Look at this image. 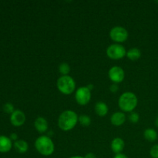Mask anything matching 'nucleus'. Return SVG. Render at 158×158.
Wrapping results in <instances>:
<instances>
[{
    "label": "nucleus",
    "instance_id": "5",
    "mask_svg": "<svg viewBox=\"0 0 158 158\" xmlns=\"http://www.w3.org/2000/svg\"><path fill=\"white\" fill-rule=\"evenodd\" d=\"M106 55L112 60H120L126 56L127 50L124 46L119 43L110 45L106 49Z\"/></svg>",
    "mask_w": 158,
    "mask_h": 158
},
{
    "label": "nucleus",
    "instance_id": "8",
    "mask_svg": "<svg viewBox=\"0 0 158 158\" xmlns=\"http://www.w3.org/2000/svg\"><path fill=\"white\" fill-rule=\"evenodd\" d=\"M108 77L114 83H120L123 81L125 77V73L123 68L118 66H114L110 69L108 72Z\"/></svg>",
    "mask_w": 158,
    "mask_h": 158
},
{
    "label": "nucleus",
    "instance_id": "27",
    "mask_svg": "<svg viewBox=\"0 0 158 158\" xmlns=\"http://www.w3.org/2000/svg\"><path fill=\"white\" fill-rule=\"evenodd\" d=\"M69 158H85V157H83V156H73V157Z\"/></svg>",
    "mask_w": 158,
    "mask_h": 158
},
{
    "label": "nucleus",
    "instance_id": "30",
    "mask_svg": "<svg viewBox=\"0 0 158 158\" xmlns=\"http://www.w3.org/2000/svg\"><path fill=\"white\" fill-rule=\"evenodd\" d=\"M95 158H97V157H95Z\"/></svg>",
    "mask_w": 158,
    "mask_h": 158
},
{
    "label": "nucleus",
    "instance_id": "3",
    "mask_svg": "<svg viewBox=\"0 0 158 158\" xmlns=\"http://www.w3.org/2000/svg\"><path fill=\"white\" fill-rule=\"evenodd\" d=\"M138 103L137 97L134 93L125 92L121 94L118 100V105L123 112L131 113L134 110Z\"/></svg>",
    "mask_w": 158,
    "mask_h": 158
},
{
    "label": "nucleus",
    "instance_id": "24",
    "mask_svg": "<svg viewBox=\"0 0 158 158\" xmlns=\"http://www.w3.org/2000/svg\"><path fill=\"white\" fill-rule=\"evenodd\" d=\"M9 138L11 139V140H14V141H16L17 139H18V135H17L15 133H12L10 134V137Z\"/></svg>",
    "mask_w": 158,
    "mask_h": 158
},
{
    "label": "nucleus",
    "instance_id": "20",
    "mask_svg": "<svg viewBox=\"0 0 158 158\" xmlns=\"http://www.w3.org/2000/svg\"><path fill=\"white\" fill-rule=\"evenodd\" d=\"M129 120L131 123H138L140 120V116L137 114V112H131L129 115Z\"/></svg>",
    "mask_w": 158,
    "mask_h": 158
},
{
    "label": "nucleus",
    "instance_id": "10",
    "mask_svg": "<svg viewBox=\"0 0 158 158\" xmlns=\"http://www.w3.org/2000/svg\"><path fill=\"white\" fill-rule=\"evenodd\" d=\"M34 127L39 133L43 134V133L47 131L48 128H49V124H48V121L46 118L43 117H39L35 119V122H34Z\"/></svg>",
    "mask_w": 158,
    "mask_h": 158
},
{
    "label": "nucleus",
    "instance_id": "12",
    "mask_svg": "<svg viewBox=\"0 0 158 158\" xmlns=\"http://www.w3.org/2000/svg\"><path fill=\"white\" fill-rule=\"evenodd\" d=\"M126 121V115L123 112H116L112 114L110 117V122L114 126L120 127Z\"/></svg>",
    "mask_w": 158,
    "mask_h": 158
},
{
    "label": "nucleus",
    "instance_id": "31",
    "mask_svg": "<svg viewBox=\"0 0 158 158\" xmlns=\"http://www.w3.org/2000/svg\"></svg>",
    "mask_w": 158,
    "mask_h": 158
},
{
    "label": "nucleus",
    "instance_id": "28",
    "mask_svg": "<svg viewBox=\"0 0 158 158\" xmlns=\"http://www.w3.org/2000/svg\"><path fill=\"white\" fill-rule=\"evenodd\" d=\"M87 86L88 89H90V90L93 89V88H94V85H92V84H89V85H88V86Z\"/></svg>",
    "mask_w": 158,
    "mask_h": 158
},
{
    "label": "nucleus",
    "instance_id": "22",
    "mask_svg": "<svg viewBox=\"0 0 158 158\" xmlns=\"http://www.w3.org/2000/svg\"><path fill=\"white\" fill-rule=\"evenodd\" d=\"M150 155L152 158H158V144L154 145L150 151Z\"/></svg>",
    "mask_w": 158,
    "mask_h": 158
},
{
    "label": "nucleus",
    "instance_id": "23",
    "mask_svg": "<svg viewBox=\"0 0 158 158\" xmlns=\"http://www.w3.org/2000/svg\"><path fill=\"white\" fill-rule=\"evenodd\" d=\"M110 90L114 94V93L117 92V91L119 90V86H117V84H116V83H114V84L111 85L110 87Z\"/></svg>",
    "mask_w": 158,
    "mask_h": 158
},
{
    "label": "nucleus",
    "instance_id": "15",
    "mask_svg": "<svg viewBox=\"0 0 158 158\" xmlns=\"http://www.w3.org/2000/svg\"><path fill=\"white\" fill-rule=\"evenodd\" d=\"M14 148L16 150L17 152L20 154H24L27 152L29 149V144L26 140H17L16 141L14 142Z\"/></svg>",
    "mask_w": 158,
    "mask_h": 158
},
{
    "label": "nucleus",
    "instance_id": "11",
    "mask_svg": "<svg viewBox=\"0 0 158 158\" xmlns=\"http://www.w3.org/2000/svg\"><path fill=\"white\" fill-rule=\"evenodd\" d=\"M125 147L124 141L122 138L120 137H116L114 140H112L110 144L111 150H112L113 152L116 154H121L122 151H123Z\"/></svg>",
    "mask_w": 158,
    "mask_h": 158
},
{
    "label": "nucleus",
    "instance_id": "17",
    "mask_svg": "<svg viewBox=\"0 0 158 158\" xmlns=\"http://www.w3.org/2000/svg\"><path fill=\"white\" fill-rule=\"evenodd\" d=\"M143 136L147 140L150 142H154L158 138L157 132L153 128H148L143 132Z\"/></svg>",
    "mask_w": 158,
    "mask_h": 158
},
{
    "label": "nucleus",
    "instance_id": "9",
    "mask_svg": "<svg viewBox=\"0 0 158 158\" xmlns=\"http://www.w3.org/2000/svg\"><path fill=\"white\" fill-rule=\"evenodd\" d=\"M26 121V115L20 110H15L10 116V122L13 126L20 127Z\"/></svg>",
    "mask_w": 158,
    "mask_h": 158
},
{
    "label": "nucleus",
    "instance_id": "6",
    "mask_svg": "<svg viewBox=\"0 0 158 158\" xmlns=\"http://www.w3.org/2000/svg\"><path fill=\"white\" fill-rule=\"evenodd\" d=\"M127 30L122 26H114L110 31V37L115 43H123L128 39Z\"/></svg>",
    "mask_w": 158,
    "mask_h": 158
},
{
    "label": "nucleus",
    "instance_id": "2",
    "mask_svg": "<svg viewBox=\"0 0 158 158\" xmlns=\"http://www.w3.org/2000/svg\"><path fill=\"white\" fill-rule=\"evenodd\" d=\"M35 148L41 155L47 157L53 154L55 151V145L49 136L43 135L35 140Z\"/></svg>",
    "mask_w": 158,
    "mask_h": 158
},
{
    "label": "nucleus",
    "instance_id": "21",
    "mask_svg": "<svg viewBox=\"0 0 158 158\" xmlns=\"http://www.w3.org/2000/svg\"><path fill=\"white\" fill-rule=\"evenodd\" d=\"M3 110L6 113H8V114H11L14 112V106L12 105V103H6L4 105H3Z\"/></svg>",
    "mask_w": 158,
    "mask_h": 158
},
{
    "label": "nucleus",
    "instance_id": "4",
    "mask_svg": "<svg viewBox=\"0 0 158 158\" xmlns=\"http://www.w3.org/2000/svg\"><path fill=\"white\" fill-rule=\"evenodd\" d=\"M56 86L60 93L65 95H70L76 89V82L70 76H61L57 80Z\"/></svg>",
    "mask_w": 158,
    "mask_h": 158
},
{
    "label": "nucleus",
    "instance_id": "26",
    "mask_svg": "<svg viewBox=\"0 0 158 158\" xmlns=\"http://www.w3.org/2000/svg\"><path fill=\"white\" fill-rule=\"evenodd\" d=\"M96 157L94 156V154H92V153H89V154H86V156H85V158H95Z\"/></svg>",
    "mask_w": 158,
    "mask_h": 158
},
{
    "label": "nucleus",
    "instance_id": "7",
    "mask_svg": "<svg viewBox=\"0 0 158 158\" xmlns=\"http://www.w3.org/2000/svg\"><path fill=\"white\" fill-rule=\"evenodd\" d=\"M75 99L79 105L85 106L88 104L91 99V90L87 86H81L76 91Z\"/></svg>",
    "mask_w": 158,
    "mask_h": 158
},
{
    "label": "nucleus",
    "instance_id": "25",
    "mask_svg": "<svg viewBox=\"0 0 158 158\" xmlns=\"http://www.w3.org/2000/svg\"><path fill=\"white\" fill-rule=\"evenodd\" d=\"M114 158H128L127 156L125 155V154H116L115 156H114Z\"/></svg>",
    "mask_w": 158,
    "mask_h": 158
},
{
    "label": "nucleus",
    "instance_id": "18",
    "mask_svg": "<svg viewBox=\"0 0 158 158\" xmlns=\"http://www.w3.org/2000/svg\"><path fill=\"white\" fill-rule=\"evenodd\" d=\"M59 72L62 76H67L70 72V66L66 63H61L59 66Z\"/></svg>",
    "mask_w": 158,
    "mask_h": 158
},
{
    "label": "nucleus",
    "instance_id": "19",
    "mask_svg": "<svg viewBox=\"0 0 158 158\" xmlns=\"http://www.w3.org/2000/svg\"><path fill=\"white\" fill-rule=\"evenodd\" d=\"M79 122L83 127H88L91 123V118L89 116L86 114H82L79 117Z\"/></svg>",
    "mask_w": 158,
    "mask_h": 158
},
{
    "label": "nucleus",
    "instance_id": "13",
    "mask_svg": "<svg viewBox=\"0 0 158 158\" xmlns=\"http://www.w3.org/2000/svg\"><path fill=\"white\" fill-rule=\"evenodd\" d=\"M12 146V140L9 137L0 135V152H8L11 150Z\"/></svg>",
    "mask_w": 158,
    "mask_h": 158
},
{
    "label": "nucleus",
    "instance_id": "29",
    "mask_svg": "<svg viewBox=\"0 0 158 158\" xmlns=\"http://www.w3.org/2000/svg\"><path fill=\"white\" fill-rule=\"evenodd\" d=\"M155 125L158 127V117L156 119V120H155Z\"/></svg>",
    "mask_w": 158,
    "mask_h": 158
},
{
    "label": "nucleus",
    "instance_id": "16",
    "mask_svg": "<svg viewBox=\"0 0 158 158\" xmlns=\"http://www.w3.org/2000/svg\"><path fill=\"white\" fill-rule=\"evenodd\" d=\"M126 56L132 61H136L140 58L141 52L138 48H131L127 52Z\"/></svg>",
    "mask_w": 158,
    "mask_h": 158
},
{
    "label": "nucleus",
    "instance_id": "14",
    "mask_svg": "<svg viewBox=\"0 0 158 158\" xmlns=\"http://www.w3.org/2000/svg\"><path fill=\"white\" fill-rule=\"evenodd\" d=\"M94 109H95L96 114L99 117H104V116H106L107 114L108 110H109L108 106L104 102H98V103H96Z\"/></svg>",
    "mask_w": 158,
    "mask_h": 158
},
{
    "label": "nucleus",
    "instance_id": "1",
    "mask_svg": "<svg viewBox=\"0 0 158 158\" xmlns=\"http://www.w3.org/2000/svg\"><path fill=\"white\" fill-rule=\"evenodd\" d=\"M79 122V117L77 113L71 110L61 113L58 119V126L62 131H69L73 129Z\"/></svg>",
    "mask_w": 158,
    "mask_h": 158
}]
</instances>
